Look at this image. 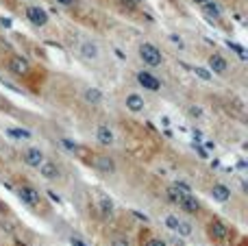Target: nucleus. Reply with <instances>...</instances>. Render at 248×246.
I'll list each match as a JSON object with an SVG mask.
<instances>
[{
    "instance_id": "obj_8",
    "label": "nucleus",
    "mask_w": 248,
    "mask_h": 246,
    "mask_svg": "<svg viewBox=\"0 0 248 246\" xmlns=\"http://www.w3.org/2000/svg\"><path fill=\"white\" fill-rule=\"evenodd\" d=\"M39 174H42L44 179H48V181H55V179H59V166L55 164V161L50 159H44L42 164H39Z\"/></svg>"
},
{
    "instance_id": "obj_11",
    "label": "nucleus",
    "mask_w": 248,
    "mask_h": 246,
    "mask_svg": "<svg viewBox=\"0 0 248 246\" xmlns=\"http://www.w3.org/2000/svg\"><path fill=\"white\" fill-rule=\"evenodd\" d=\"M96 139H98L103 146H111V144L116 142V135H113V131L109 129L107 124H100L98 131H96Z\"/></svg>"
},
{
    "instance_id": "obj_24",
    "label": "nucleus",
    "mask_w": 248,
    "mask_h": 246,
    "mask_svg": "<svg viewBox=\"0 0 248 246\" xmlns=\"http://www.w3.org/2000/svg\"><path fill=\"white\" fill-rule=\"evenodd\" d=\"M70 244H72V246H87L81 238H72V240H70Z\"/></svg>"
},
{
    "instance_id": "obj_3",
    "label": "nucleus",
    "mask_w": 248,
    "mask_h": 246,
    "mask_svg": "<svg viewBox=\"0 0 248 246\" xmlns=\"http://www.w3.org/2000/svg\"><path fill=\"white\" fill-rule=\"evenodd\" d=\"M140 57H141V61H144L146 65H153V68L161 65V61H163L161 50H159L157 46H153V44H141L140 46Z\"/></svg>"
},
{
    "instance_id": "obj_27",
    "label": "nucleus",
    "mask_w": 248,
    "mask_h": 246,
    "mask_svg": "<svg viewBox=\"0 0 248 246\" xmlns=\"http://www.w3.org/2000/svg\"><path fill=\"white\" fill-rule=\"evenodd\" d=\"M135 4H137V2H133V0H124V7H128V9H133Z\"/></svg>"
},
{
    "instance_id": "obj_28",
    "label": "nucleus",
    "mask_w": 248,
    "mask_h": 246,
    "mask_svg": "<svg viewBox=\"0 0 248 246\" xmlns=\"http://www.w3.org/2000/svg\"><path fill=\"white\" fill-rule=\"evenodd\" d=\"M240 246H246V238H242V240H240Z\"/></svg>"
},
{
    "instance_id": "obj_22",
    "label": "nucleus",
    "mask_w": 248,
    "mask_h": 246,
    "mask_svg": "<svg viewBox=\"0 0 248 246\" xmlns=\"http://www.w3.org/2000/svg\"><path fill=\"white\" fill-rule=\"evenodd\" d=\"M144 246H168V244L163 242V240H148Z\"/></svg>"
},
{
    "instance_id": "obj_13",
    "label": "nucleus",
    "mask_w": 248,
    "mask_h": 246,
    "mask_svg": "<svg viewBox=\"0 0 248 246\" xmlns=\"http://www.w3.org/2000/svg\"><path fill=\"white\" fill-rule=\"evenodd\" d=\"M211 196H214L218 203H227V200L231 199V190H229L227 185H222V183H216V185L211 187Z\"/></svg>"
},
{
    "instance_id": "obj_23",
    "label": "nucleus",
    "mask_w": 248,
    "mask_h": 246,
    "mask_svg": "<svg viewBox=\"0 0 248 246\" xmlns=\"http://www.w3.org/2000/svg\"><path fill=\"white\" fill-rule=\"evenodd\" d=\"M61 144H63V146L68 148V151H72V153H74V148H77V144H72L70 139H61Z\"/></svg>"
},
{
    "instance_id": "obj_29",
    "label": "nucleus",
    "mask_w": 248,
    "mask_h": 246,
    "mask_svg": "<svg viewBox=\"0 0 248 246\" xmlns=\"http://www.w3.org/2000/svg\"><path fill=\"white\" fill-rule=\"evenodd\" d=\"M201 2H202V4H207V2H209V0H201Z\"/></svg>"
},
{
    "instance_id": "obj_7",
    "label": "nucleus",
    "mask_w": 248,
    "mask_h": 246,
    "mask_svg": "<svg viewBox=\"0 0 248 246\" xmlns=\"http://www.w3.org/2000/svg\"><path fill=\"white\" fill-rule=\"evenodd\" d=\"M26 17H29L35 26H46L48 24V13L44 11L42 7H35V4H31V7L26 9Z\"/></svg>"
},
{
    "instance_id": "obj_19",
    "label": "nucleus",
    "mask_w": 248,
    "mask_h": 246,
    "mask_svg": "<svg viewBox=\"0 0 248 246\" xmlns=\"http://www.w3.org/2000/svg\"><path fill=\"white\" fill-rule=\"evenodd\" d=\"M7 133L13 139H31V131H26V129H9Z\"/></svg>"
},
{
    "instance_id": "obj_21",
    "label": "nucleus",
    "mask_w": 248,
    "mask_h": 246,
    "mask_svg": "<svg viewBox=\"0 0 248 246\" xmlns=\"http://www.w3.org/2000/svg\"><path fill=\"white\" fill-rule=\"evenodd\" d=\"M194 72H196L198 77L202 78V81H209V78H211V72H209V70H205V68H196Z\"/></svg>"
},
{
    "instance_id": "obj_16",
    "label": "nucleus",
    "mask_w": 248,
    "mask_h": 246,
    "mask_svg": "<svg viewBox=\"0 0 248 246\" xmlns=\"http://www.w3.org/2000/svg\"><path fill=\"white\" fill-rule=\"evenodd\" d=\"M209 68H211V72H216V74H224L227 72V61H224L222 55H211L209 57Z\"/></svg>"
},
{
    "instance_id": "obj_26",
    "label": "nucleus",
    "mask_w": 248,
    "mask_h": 246,
    "mask_svg": "<svg viewBox=\"0 0 248 246\" xmlns=\"http://www.w3.org/2000/svg\"><path fill=\"white\" fill-rule=\"evenodd\" d=\"M7 212H9V207L2 203V200H0V216H2V214H7Z\"/></svg>"
},
{
    "instance_id": "obj_15",
    "label": "nucleus",
    "mask_w": 248,
    "mask_h": 246,
    "mask_svg": "<svg viewBox=\"0 0 248 246\" xmlns=\"http://www.w3.org/2000/svg\"><path fill=\"white\" fill-rule=\"evenodd\" d=\"M144 98L141 96H137V94H128L126 96V109L128 111H133V113H140V111H144Z\"/></svg>"
},
{
    "instance_id": "obj_14",
    "label": "nucleus",
    "mask_w": 248,
    "mask_h": 246,
    "mask_svg": "<svg viewBox=\"0 0 248 246\" xmlns=\"http://www.w3.org/2000/svg\"><path fill=\"white\" fill-rule=\"evenodd\" d=\"M81 55L85 57V59L96 61V59L100 57V48L96 46L94 42H83V44H81Z\"/></svg>"
},
{
    "instance_id": "obj_5",
    "label": "nucleus",
    "mask_w": 248,
    "mask_h": 246,
    "mask_svg": "<svg viewBox=\"0 0 248 246\" xmlns=\"http://www.w3.org/2000/svg\"><path fill=\"white\" fill-rule=\"evenodd\" d=\"M9 72L16 74V77H26V74L31 72V65L24 57L16 55V57H11V61H9Z\"/></svg>"
},
{
    "instance_id": "obj_6",
    "label": "nucleus",
    "mask_w": 248,
    "mask_h": 246,
    "mask_svg": "<svg viewBox=\"0 0 248 246\" xmlns=\"http://www.w3.org/2000/svg\"><path fill=\"white\" fill-rule=\"evenodd\" d=\"M94 168L98 170V172H105V174H113L116 172V164H113V159L111 157H107V155H94Z\"/></svg>"
},
{
    "instance_id": "obj_20",
    "label": "nucleus",
    "mask_w": 248,
    "mask_h": 246,
    "mask_svg": "<svg viewBox=\"0 0 248 246\" xmlns=\"http://www.w3.org/2000/svg\"><path fill=\"white\" fill-rule=\"evenodd\" d=\"M109 246H128V240L122 238V235H113L111 242H109Z\"/></svg>"
},
{
    "instance_id": "obj_4",
    "label": "nucleus",
    "mask_w": 248,
    "mask_h": 246,
    "mask_svg": "<svg viewBox=\"0 0 248 246\" xmlns=\"http://www.w3.org/2000/svg\"><path fill=\"white\" fill-rule=\"evenodd\" d=\"M17 196H20L22 203H26L29 207H39V203H42L39 192L35 190V187H31V185H20L17 187Z\"/></svg>"
},
{
    "instance_id": "obj_12",
    "label": "nucleus",
    "mask_w": 248,
    "mask_h": 246,
    "mask_svg": "<svg viewBox=\"0 0 248 246\" xmlns=\"http://www.w3.org/2000/svg\"><path fill=\"white\" fill-rule=\"evenodd\" d=\"M113 200L107 194H98V212L103 218H111L113 216Z\"/></svg>"
},
{
    "instance_id": "obj_17",
    "label": "nucleus",
    "mask_w": 248,
    "mask_h": 246,
    "mask_svg": "<svg viewBox=\"0 0 248 246\" xmlns=\"http://www.w3.org/2000/svg\"><path fill=\"white\" fill-rule=\"evenodd\" d=\"M83 96H85V100L90 105H100L103 103V94H100L98 87H90V90H85V94Z\"/></svg>"
},
{
    "instance_id": "obj_9",
    "label": "nucleus",
    "mask_w": 248,
    "mask_h": 246,
    "mask_svg": "<svg viewBox=\"0 0 248 246\" xmlns=\"http://www.w3.org/2000/svg\"><path fill=\"white\" fill-rule=\"evenodd\" d=\"M22 161H24L26 166H31V168H39V164L44 161V155L39 148H26V151L22 153Z\"/></svg>"
},
{
    "instance_id": "obj_1",
    "label": "nucleus",
    "mask_w": 248,
    "mask_h": 246,
    "mask_svg": "<svg viewBox=\"0 0 248 246\" xmlns=\"http://www.w3.org/2000/svg\"><path fill=\"white\" fill-rule=\"evenodd\" d=\"M168 196H170V200L174 205H179L181 212H185V214H198L201 212V203H198L196 196H192L185 187L172 185L170 190H168Z\"/></svg>"
},
{
    "instance_id": "obj_10",
    "label": "nucleus",
    "mask_w": 248,
    "mask_h": 246,
    "mask_svg": "<svg viewBox=\"0 0 248 246\" xmlns=\"http://www.w3.org/2000/svg\"><path fill=\"white\" fill-rule=\"evenodd\" d=\"M137 81H140V85H144V90H150V92H159V87H161V83L150 72H140L137 74Z\"/></svg>"
},
{
    "instance_id": "obj_25",
    "label": "nucleus",
    "mask_w": 248,
    "mask_h": 246,
    "mask_svg": "<svg viewBox=\"0 0 248 246\" xmlns=\"http://www.w3.org/2000/svg\"><path fill=\"white\" fill-rule=\"evenodd\" d=\"M59 4H63V7H72L74 4V0H57Z\"/></svg>"
},
{
    "instance_id": "obj_2",
    "label": "nucleus",
    "mask_w": 248,
    "mask_h": 246,
    "mask_svg": "<svg viewBox=\"0 0 248 246\" xmlns=\"http://www.w3.org/2000/svg\"><path fill=\"white\" fill-rule=\"evenodd\" d=\"M207 235H209V240H211L214 244L227 246L229 242H231L233 231H231V227L224 225L220 218H214V220L209 222V227H207Z\"/></svg>"
},
{
    "instance_id": "obj_18",
    "label": "nucleus",
    "mask_w": 248,
    "mask_h": 246,
    "mask_svg": "<svg viewBox=\"0 0 248 246\" xmlns=\"http://www.w3.org/2000/svg\"><path fill=\"white\" fill-rule=\"evenodd\" d=\"M181 218H176V216H166V227L172 231V233H179V229H181Z\"/></svg>"
},
{
    "instance_id": "obj_30",
    "label": "nucleus",
    "mask_w": 248,
    "mask_h": 246,
    "mask_svg": "<svg viewBox=\"0 0 248 246\" xmlns=\"http://www.w3.org/2000/svg\"><path fill=\"white\" fill-rule=\"evenodd\" d=\"M16 246H26V244H16Z\"/></svg>"
}]
</instances>
